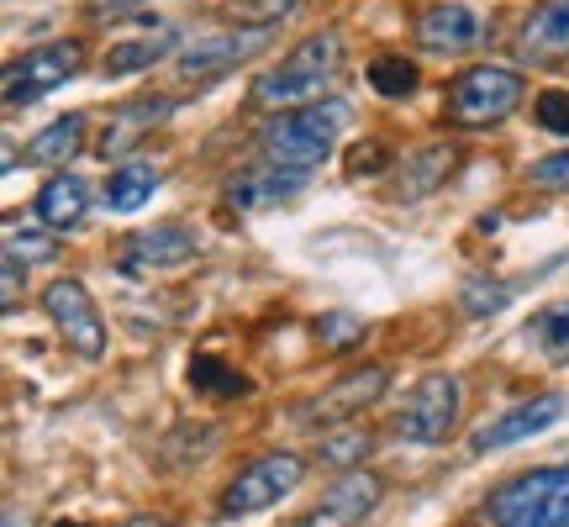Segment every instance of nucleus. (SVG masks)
<instances>
[{"instance_id": "f257e3e1", "label": "nucleus", "mask_w": 569, "mask_h": 527, "mask_svg": "<svg viewBox=\"0 0 569 527\" xmlns=\"http://www.w3.org/2000/svg\"><path fill=\"white\" fill-rule=\"evenodd\" d=\"M348 117H353V106L332 101V96L306 101V106H296V111H280V117H269V122L259 127V159L311 175L322 159H332Z\"/></svg>"}, {"instance_id": "f03ea898", "label": "nucleus", "mask_w": 569, "mask_h": 527, "mask_svg": "<svg viewBox=\"0 0 569 527\" xmlns=\"http://www.w3.org/2000/svg\"><path fill=\"white\" fill-rule=\"evenodd\" d=\"M338 74H343V38L338 32H311L269 74L253 80V106H280L284 111V106L322 101Z\"/></svg>"}, {"instance_id": "7ed1b4c3", "label": "nucleus", "mask_w": 569, "mask_h": 527, "mask_svg": "<svg viewBox=\"0 0 569 527\" xmlns=\"http://www.w3.org/2000/svg\"><path fill=\"white\" fill-rule=\"evenodd\" d=\"M517 106H522V74L507 69V63H469L443 90L448 127H465V132L507 122Z\"/></svg>"}, {"instance_id": "20e7f679", "label": "nucleus", "mask_w": 569, "mask_h": 527, "mask_svg": "<svg viewBox=\"0 0 569 527\" xmlns=\"http://www.w3.org/2000/svg\"><path fill=\"white\" fill-rule=\"evenodd\" d=\"M80 74H84V42L80 38L42 42V48H32V53H21V59L6 63V74H0L6 111H21V106L42 101V96L63 90L69 80H80Z\"/></svg>"}, {"instance_id": "39448f33", "label": "nucleus", "mask_w": 569, "mask_h": 527, "mask_svg": "<svg viewBox=\"0 0 569 527\" xmlns=\"http://www.w3.org/2000/svg\"><path fill=\"white\" fill-rule=\"evenodd\" d=\"M280 32V21H248V27H232V32H211V38L190 42L174 53V74L184 84H211L232 74V69H243L248 59H259L269 42Z\"/></svg>"}, {"instance_id": "423d86ee", "label": "nucleus", "mask_w": 569, "mask_h": 527, "mask_svg": "<svg viewBox=\"0 0 569 527\" xmlns=\"http://www.w3.org/2000/svg\"><path fill=\"white\" fill-rule=\"evenodd\" d=\"M301 480H306V459H301V454H284V448L259 454L253 465H243L232 480H227L222 517H259V511H269L274 501H284V496L301 486Z\"/></svg>"}, {"instance_id": "0eeeda50", "label": "nucleus", "mask_w": 569, "mask_h": 527, "mask_svg": "<svg viewBox=\"0 0 569 527\" xmlns=\"http://www.w3.org/2000/svg\"><path fill=\"white\" fill-rule=\"evenodd\" d=\"M459 401H465V386L453 380V375H422L417 386H411L407 406L396 411V432L407 438V444H443L453 422H459Z\"/></svg>"}, {"instance_id": "6e6552de", "label": "nucleus", "mask_w": 569, "mask_h": 527, "mask_svg": "<svg viewBox=\"0 0 569 527\" xmlns=\"http://www.w3.org/2000/svg\"><path fill=\"white\" fill-rule=\"evenodd\" d=\"M42 311H48V322L59 327V338L80 359H101L106 354V322H101V306L90 301V290L80 280H53L42 285Z\"/></svg>"}, {"instance_id": "1a4fd4ad", "label": "nucleus", "mask_w": 569, "mask_h": 527, "mask_svg": "<svg viewBox=\"0 0 569 527\" xmlns=\"http://www.w3.org/2000/svg\"><path fill=\"white\" fill-rule=\"evenodd\" d=\"M390 390V369L386 365H365V369H343L332 386H322L311 401H301V422L311 427H332V422H348L359 417L369 406L380 401Z\"/></svg>"}, {"instance_id": "9d476101", "label": "nucleus", "mask_w": 569, "mask_h": 527, "mask_svg": "<svg viewBox=\"0 0 569 527\" xmlns=\"http://www.w3.org/2000/svg\"><path fill=\"white\" fill-rule=\"evenodd\" d=\"M569 411V396L549 390V396H532V401H517L507 411H496L490 422H480L469 432V454H496V448H511V444H528L538 438L543 427H553L559 417Z\"/></svg>"}, {"instance_id": "9b49d317", "label": "nucleus", "mask_w": 569, "mask_h": 527, "mask_svg": "<svg viewBox=\"0 0 569 527\" xmlns=\"http://www.w3.org/2000/svg\"><path fill=\"white\" fill-rule=\"evenodd\" d=\"M411 38H417L422 53L459 59V53H469V48H480L486 21L475 17L469 6H459V0H432V6H422V11L411 17Z\"/></svg>"}, {"instance_id": "f8f14e48", "label": "nucleus", "mask_w": 569, "mask_h": 527, "mask_svg": "<svg viewBox=\"0 0 569 527\" xmlns=\"http://www.w3.org/2000/svg\"><path fill=\"white\" fill-rule=\"evenodd\" d=\"M380 501H386V480L369 475V469H348L343 480H332V490L322 496V507L296 527H359Z\"/></svg>"}, {"instance_id": "ddd939ff", "label": "nucleus", "mask_w": 569, "mask_h": 527, "mask_svg": "<svg viewBox=\"0 0 569 527\" xmlns=\"http://www.w3.org/2000/svg\"><path fill=\"white\" fill-rule=\"evenodd\" d=\"M453 169H459V148H453V142H422V148H411L407 159L396 163L390 201H401V206L427 201V196H432V190H438Z\"/></svg>"}, {"instance_id": "4468645a", "label": "nucleus", "mask_w": 569, "mask_h": 527, "mask_svg": "<svg viewBox=\"0 0 569 527\" xmlns=\"http://www.w3.org/2000/svg\"><path fill=\"white\" fill-rule=\"evenodd\" d=\"M522 63H565L569 59V0H538L517 32Z\"/></svg>"}, {"instance_id": "2eb2a0df", "label": "nucleus", "mask_w": 569, "mask_h": 527, "mask_svg": "<svg viewBox=\"0 0 569 527\" xmlns=\"http://www.w3.org/2000/svg\"><path fill=\"white\" fill-rule=\"evenodd\" d=\"M559 475L565 469H532V475H517L507 486L490 496V523L496 527H528L543 517L549 496L559 490Z\"/></svg>"}, {"instance_id": "dca6fc26", "label": "nucleus", "mask_w": 569, "mask_h": 527, "mask_svg": "<svg viewBox=\"0 0 569 527\" xmlns=\"http://www.w3.org/2000/svg\"><path fill=\"white\" fill-rule=\"evenodd\" d=\"M174 53H180V27H163V21H153L142 38H122V42H111V48H106V53H101V74H106V80L142 74V69L174 59Z\"/></svg>"}, {"instance_id": "f3484780", "label": "nucleus", "mask_w": 569, "mask_h": 527, "mask_svg": "<svg viewBox=\"0 0 569 527\" xmlns=\"http://www.w3.org/2000/svg\"><path fill=\"white\" fill-rule=\"evenodd\" d=\"M306 169H280V163H259V169H248L238 180L227 185V206L232 211H264V206H280L290 196H301L306 190Z\"/></svg>"}, {"instance_id": "a211bd4d", "label": "nucleus", "mask_w": 569, "mask_h": 527, "mask_svg": "<svg viewBox=\"0 0 569 527\" xmlns=\"http://www.w3.org/2000/svg\"><path fill=\"white\" fill-rule=\"evenodd\" d=\"M196 253H201V238H196L190 227L184 222H159V227H148V232L132 238L127 264H132V269H180V264H190Z\"/></svg>"}, {"instance_id": "6ab92c4d", "label": "nucleus", "mask_w": 569, "mask_h": 527, "mask_svg": "<svg viewBox=\"0 0 569 527\" xmlns=\"http://www.w3.org/2000/svg\"><path fill=\"white\" fill-rule=\"evenodd\" d=\"M32 211H38L42 227H53V232H69V227H80L84 217H90V185L80 180V175H69V169H59V175H48L38 190V201H32Z\"/></svg>"}, {"instance_id": "aec40b11", "label": "nucleus", "mask_w": 569, "mask_h": 527, "mask_svg": "<svg viewBox=\"0 0 569 527\" xmlns=\"http://www.w3.org/2000/svg\"><path fill=\"white\" fill-rule=\"evenodd\" d=\"M169 111H174L169 96H142V101L117 106V111H111V127H106V138H101V159H122L142 132H153L159 122H169Z\"/></svg>"}, {"instance_id": "412c9836", "label": "nucleus", "mask_w": 569, "mask_h": 527, "mask_svg": "<svg viewBox=\"0 0 569 527\" xmlns=\"http://www.w3.org/2000/svg\"><path fill=\"white\" fill-rule=\"evenodd\" d=\"M84 127H90V117H84V111H63V117H53L38 138L27 142V163H38V169H59V163L80 159Z\"/></svg>"}, {"instance_id": "4be33fe9", "label": "nucleus", "mask_w": 569, "mask_h": 527, "mask_svg": "<svg viewBox=\"0 0 569 527\" xmlns=\"http://www.w3.org/2000/svg\"><path fill=\"white\" fill-rule=\"evenodd\" d=\"M153 190H159V169H153L148 159H122L101 185L106 206H111V211H122V217L142 211V206L153 201Z\"/></svg>"}, {"instance_id": "5701e85b", "label": "nucleus", "mask_w": 569, "mask_h": 527, "mask_svg": "<svg viewBox=\"0 0 569 527\" xmlns=\"http://www.w3.org/2000/svg\"><path fill=\"white\" fill-rule=\"evenodd\" d=\"M190 386L201 390V396H217V401H238V396H248V390H253V380H248V375H238L232 365H217V359L196 354V359H190Z\"/></svg>"}, {"instance_id": "b1692460", "label": "nucleus", "mask_w": 569, "mask_h": 527, "mask_svg": "<svg viewBox=\"0 0 569 527\" xmlns=\"http://www.w3.org/2000/svg\"><path fill=\"white\" fill-rule=\"evenodd\" d=\"M369 84H375V96H386V101H407L411 90L422 84L417 74V63L407 53H380V59L369 63Z\"/></svg>"}, {"instance_id": "393cba45", "label": "nucleus", "mask_w": 569, "mask_h": 527, "mask_svg": "<svg viewBox=\"0 0 569 527\" xmlns=\"http://www.w3.org/2000/svg\"><path fill=\"white\" fill-rule=\"evenodd\" d=\"M528 338L538 344V354H543V359L569 365V296H565V301H553L549 311H538V317H532Z\"/></svg>"}, {"instance_id": "a878e982", "label": "nucleus", "mask_w": 569, "mask_h": 527, "mask_svg": "<svg viewBox=\"0 0 569 527\" xmlns=\"http://www.w3.org/2000/svg\"><path fill=\"white\" fill-rule=\"evenodd\" d=\"M6 253H17L27 269L32 264H48V259H59V243H53V227L42 232V227H21L17 217L6 222Z\"/></svg>"}, {"instance_id": "bb28decb", "label": "nucleus", "mask_w": 569, "mask_h": 527, "mask_svg": "<svg viewBox=\"0 0 569 527\" xmlns=\"http://www.w3.org/2000/svg\"><path fill=\"white\" fill-rule=\"evenodd\" d=\"M311 332H317V344H322V348L343 354V348L365 344L369 322H365V317H353V311H327V317H317V322H311Z\"/></svg>"}, {"instance_id": "cd10ccee", "label": "nucleus", "mask_w": 569, "mask_h": 527, "mask_svg": "<svg viewBox=\"0 0 569 527\" xmlns=\"http://www.w3.org/2000/svg\"><path fill=\"white\" fill-rule=\"evenodd\" d=\"M322 465H332V469H348V465H359L369 454V432L365 427H348V432H322Z\"/></svg>"}, {"instance_id": "c85d7f7f", "label": "nucleus", "mask_w": 569, "mask_h": 527, "mask_svg": "<svg viewBox=\"0 0 569 527\" xmlns=\"http://www.w3.org/2000/svg\"><path fill=\"white\" fill-rule=\"evenodd\" d=\"M459 301H465L469 317H490V311H501V306L511 301V285L501 280H486V275H475V280L459 290Z\"/></svg>"}, {"instance_id": "c756f323", "label": "nucleus", "mask_w": 569, "mask_h": 527, "mask_svg": "<svg viewBox=\"0 0 569 527\" xmlns=\"http://www.w3.org/2000/svg\"><path fill=\"white\" fill-rule=\"evenodd\" d=\"M532 122L543 127V132H553V138H569V90H538Z\"/></svg>"}, {"instance_id": "7c9ffc66", "label": "nucleus", "mask_w": 569, "mask_h": 527, "mask_svg": "<svg viewBox=\"0 0 569 527\" xmlns=\"http://www.w3.org/2000/svg\"><path fill=\"white\" fill-rule=\"evenodd\" d=\"M528 185L532 190H569V148H559V153H549V159L532 163Z\"/></svg>"}, {"instance_id": "2f4dec72", "label": "nucleus", "mask_w": 569, "mask_h": 527, "mask_svg": "<svg viewBox=\"0 0 569 527\" xmlns=\"http://www.w3.org/2000/svg\"><path fill=\"white\" fill-rule=\"evenodd\" d=\"M142 6H153V0H90L84 17L90 21H122V17H138Z\"/></svg>"}, {"instance_id": "473e14b6", "label": "nucleus", "mask_w": 569, "mask_h": 527, "mask_svg": "<svg viewBox=\"0 0 569 527\" xmlns=\"http://www.w3.org/2000/svg\"><path fill=\"white\" fill-rule=\"evenodd\" d=\"M386 169V142H359L353 148V163H348V175L359 180V175H380Z\"/></svg>"}, {"instance_id": "72a5a7b5", "label": "nucleus", "mask_w": 569, "mask_h": 527, "mask_svg": "<svg viewBox=\"0 0 569 527\" xmlns=\"http://www.w3.org/2000/svg\"><path fill=\"white\" fill-rule=\"evenodd\" d=\"M21 275H27V264H21V259H17V253H6V306H17Z\"/></svg>"}, {"instance_id": "f704fd0d", "label": "nucleus", "mask_w": 569, "mask_h": 527, "mask_svg": "<svg viewBox=\"0 0 569 527\" xmlns=\"http://www.w3.org/2000/svg\"><path fill=\"white\" fill-rule=\"evenodd\" d=\"M127 527H169V523H163V517H132Z\"/></svg>"}, {"instance_id": "c9c22d12", "label": "nucleus", "mask_w": 569, "mask_h": 527, "mask_svg": "<svg viewBox=\"0 0 569 527\" xmlns=\"http://www.w3.org/2000/svg\"><path fill=\"white\" fill-rule=\"evenodd\" d=\"M53 527H84V523H53Z\"/></svg>"}]
</instances>
